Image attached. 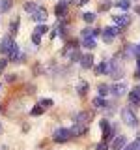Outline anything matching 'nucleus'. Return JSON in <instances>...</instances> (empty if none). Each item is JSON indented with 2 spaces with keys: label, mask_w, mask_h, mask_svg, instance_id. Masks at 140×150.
I'll use <instances>...</instances> for the list:
<instances>
[{
  "label": "nucleus",
  "mask_w": 140,
  "mask_h": 150,
  "mask_svg": "<svg viewBox=\"0 0 140 150\" xmlns=\"http://www.w3.org/2000/svg\"><path fill=\"white\" fill-rule=\"evenodd\" d=\"M99 98H105V96H108V92H110V86L108 84H99Z\"/></svg>",
  "instance_id": "20"
},
{
  "label": "nucleus",
  "mask_w": 140,
  "mask_h": 150,
  "mask_svg": "<svg viewBox=\"0 0 140 150\" xmlns=\"http://www.w3.org/2000/svg\"><path fill=\"white\" fill-rule=\"evenodd\" d=\"M54 13H56V17H58V19H64V17H65V13H67V6H62V4H56V8H54Z\"/></svg>",
  "instance_id": "15"
},
{
  "label": "nucleus",
  "mask_w": 140,
  "mask_h": 150,
  "mask_svg": "<svg viewBox=\"0 0 140 150\" xmlns=\"http://www.w3.org/2000/svg\"><path fill=\"white\" fill-rule=\"evenodd\" d=\"M136 64H138V68H140V54L136 56Z\"/></svg>",
  "instance_id": "41"
},
{
  "label": "nucleus",
  "mask_w": 140,
  "mask_h": 150,
  "mask_svg": "<svg viewBox=\"0 0 140 150\" xmlns=\"http://www.w3.org/2000/svg\"><path fill=\"white\" fill-rule=\"evenodd\" d=\"M80 66H82V69H90L93 66V56L92 54H84L80 58Z\"/></svg>",
  "instance_id": "12"
},
{
  "label": "nucleus",
  "mask_w": 140,
  "mask_h": 150,
  "mask_svg": "<svg viewBox=\"0 0 140 150\" xmlns=\"http://www.w3.org/2000/svg\"><path fill=\"white\" fill-rule=\"evenodd\" d=\"M138 54H140V43L134 47V56H138Z\"/></svg>",
  "instance_id": "35"
},
{
  "label": "nucleus",
  "mask_w": 140,
  "mask_h": 150,
  "mask_svg": "<svg viewBox=\"0 0 140 150\" xmlns=\"http://www.w3.org/2000/svg\"><path fill=\"white\" fill-rule=\"evenodd\" d=\"M13 43H15V41L11 40V36H6V38H2V41H0V53H2V54H8Z\"/></svg>",
  "instance_id": "5"
},
{
  "label": "nucleus",
  "mask_w": 140,
  "mask_h": 150,
  "mask_svg": "<svg viewBox=\"0 0 140 150\" xmlns=\"http://www.w3.org/2000/svg\"><path fill=\"white\" fill-rule=\"evenodd\" d=\"M32 19H34L36 23H39V25H43L45 19H47V9L39 6V8H37V11L34 13V15H32Z\"/></svg>",
  "instance_id": "7"
},
{
  "label": "nucleus",
  "mask_w": 140,
  "mask_h": 150,
  "mask_svg": "<svg viewBox=\"0 0 140 150\" xmlns=\"http://www.w3.org/2000/svg\"><path fill=\"white\" fill-rule=\"evenodd\" d=\"M121 118H123V122L129 126V128H136L138 126V118H136V115L133 112V109H123L121 111Z\"/></svg>",
  "instance_id": "1"
},
{
  "label": "nucleus",
  "mask_w": 140,
  "mask_h": 150,
  "mask_svg": "<svg viewBox=\"0 0 140 150\" xmlns=\"http://www.w3.org/2000/svg\"><path fill=\"white\" fill-rule=\"evenodd\" d=\"M0 90H2V84H0Z\"/></svg>",
  "instance_id": "45"
},
{
  "label": "nucleus",
  "mask_w": 140,
  "mask_h": 150,
  "mask_svg": "<svg viewBox=\"0 0 140 150\" xmlns=\"http://www.w3.org/2000/svg\"><path fill=\"white\" fill-rule=\"evenodd\" d=\"M125 90H127V86H125V83H116L114 86L110 88V92L114 94L116 98H120V96H123L125 94Z\"/></svg>",
  "instance_id": "9"
},
{
  "label": "nucleus",
  "mask_w": 140,
  "mask_h": 150,
  "mask_svg": "<svg viewBox=\"0 0 140 150\" xmlns=\"http://www.w3.org/2000/svg\"><path fill=\"white\" fill-rule=\"evenodd\" d=\"M123 150H140V144L136 143V141H134V143H129L127 146H125Z\"/></svg>",
  "instance_id": "28"
},
{
  "label": "nucleus",
  "mask_w": 140,
  "mask_h": 150,
  "mask_svg": "<svg viewBox=\"0 0 140 150\" xmlns=\"http://www.w3.org/2000/svg\"><path fill=\"white\" fill-rule=\"evenodd\" d=\"M114 23L118 28H125L131 25V15L129 13H120V15H114Z\"/></svg>",
  "instance_id": "4"
},
{
  "label": "nucleus",
  "mask_w": 140,
  "mask_h": 150,
  "mask_svg": "<svg viewBox=\"0 0 140 150\" xmlns=\"http://www.w3.org/2000/svg\"><path fill=\"white\" fill-rule=\"evenodd\" d=\"M82 47L93 49V47H95V38H82Z\"/></svg>",
  "instance_id": "16"
},
{
  "label": "nucleus",
  "mask_w": 140,
  "mask_h": 150,
  "mask_svg": "<svg viewBox=\"0 0 140 150\" xmlns=\"http://www.w3.org/2000/svg\"><path fill=\"white\" fill-rule=\"evenodd\" d=\"M112 6V2H110V0H105V2H103V9H108Z\"/></svg>",
  "instance_id": "33"
},
{
  "label": "nucleus",
  "mask_w": 140,
  "mask_h": 150,
  "mask_svg": "<svg viewBox=\"0 0 140 150\" xmlns=\"http://www.w3.org/2000/svg\"><path fill=\"white\" fill-rule=\"evenodd\" d=\"M39 105L43 107V109H49V107H52V100H49V98H47V100H41Z\"/></svg>",
  "instance_id": "27"
},
{
  "label": "nucleus",
  "mask_w": 140,
  "mask_h": 150,
  "mask_svg": "<svg viewBox=\"0 0 140 150\" xmlns=\"http://www.w3.org/2000/svg\"><path fill=\"white\" fill-rule=\"evenodd\" d=\"M134 94H138V96H140V84H138V86H134V90H133Z\"/></svg>",
  "instance_id": "38"
},
{
  "label": "nucleus",
  "mask_w": 140,
  "mask_h": 150,
  "mask_svg": "<svg viewBox=\"0 0 140 150\" xmlns=\"http://www.w3.org/2000/svg\"><path fill=\"white\" fill-rule=\"evenodd\" d=\"M97 75H108L110 73V60H103V62L95 68Z\"/></svg>",
  "instance_id": "6"
},
{
  "label": "nucleus",
  "mask_w": 140,
  "mask_h": 150,
  "mask_svg": "<svg viewBox=\"0 0 140 150\" xmlns=\"http://www.w3.org/2000/svg\"><path fill=\"white\" fill-rule=\"evenodd\" d=\"M136 11H138V13H140V8H136Z\"/></svg>",
  "instance_id": "44"
},
{
  "label": "nucleus",
  "mask_w": 140,
  "mask_h": 150,
  "mask_svg": "<svg viewBox=\"0 0 140 150\" xmlns=\"http://www.w3.org/2000/svg\"><path fill=\"white\" fill-rule=\"evenodd\" d=\"M116 6H118L120 9H123V11H127V9L131 8V0H116Z\"/></svg>",
  "instance_id": "18"
},
{
  "label": "nucleus",
  "mask_w": 140,
  "mask_h": 150,
  "mask_svg": "<svg viewBox=\"0 0 140 150\" xmlns=\"http://www.w3.org/2000/svg\"><path fill=\"white\" fill-rule=\"evenodd\" d=\"M86 131H88V128H86L84 124H75L73 128H71V133H73V135H84Z\"/></svg>",
  "instance_id": "14"
},
{
  "label": "nucleus",
  "mask_w": 140,
  "mask_h": 150,
  "mask_svg": "<svg viewBox=\"0 0 140 150\" xmlns=\"http://www.w3.org/2000/svg\"><path fill=\"white\" fill-rule=\"evenodd\" d=\"M32 43H34V45H39L41 43V36L34 32V34H32Z\"/></svg>",
  "instance_id": "29"
},
{
  "label": "nucleus",
  "mask_w": 140,
  "mask_h": 150,
  "mask_svg": "<svg viewBox=\"0 0 140 150\" xmlns=\"http://www.w3.org/2000/svg\"><path fill=\"white\" fill-rule=\"evenodd\" d=\"M6 64H8V60H0V71L6 68Z\"/></svg>",
  "instance_id": "34"
},
{
  "label": "nucleus",
  "mask_w": 140,
  "mask_h": 150,
  "mask_svg": "<svg viewBox=\"0 0 140 150\" xmlns=\"http://www.w3.org/2000/svg\"><path fill=\"white\" fill-rule=\"evenodd\" d=\"M69 2H71V0H60V4H62V6H67Z\"/></svg>",
  "instance_id": "37"
},
{
  "label": "nucleus",
  "mask_w": 140,
  "mask_h": 150,
  "mask_svg": "<svg viewBox=\"0 0 140 150\" xmlns=\"http://www.w3.org/2000/svg\"><path fill=\"white\" fill-rule=\"evenodd\" d=\"M43 111H45V109H43V107H41V105H36L34 109L30 111V115H32V116H39V115H41V112H43Z\"/></svg>",
  "instance_id": "24"
},
{
  "label": "nucleus",
  "mask_w": 140,
  "mask_h": 150,
  "mask_svg": "<svg viewBox=\"0 0 140 150\" xmlns=\"http://www.w3.org/2000/svg\"><path fill=\"white\" fill-rule=\"evenodd\" d=\"M88 88H90V84H88V83H80V86H78V94L84 96V94L88 92Z\"/></svg>",
  "instance_id": "26"
},
{
  "label": "nucleus",
  "mask_w": 140,
  "mask_h": 150,
  "mask_svg": "<svg viewBox=\"0 0 140 150\" xmlns=\"http://www.w3.org/2000/svg\"><path fill=\"white\" fill-rule=\"evenodd\" d=\"M47 30H49V26L47 25H37V28H36V34H47Z\"/></svg>",
  "instance_id": "25"
},
{
  "label": "nucleus",
  "mask_w": 140,
  "mask_h": 150,
  "mask_svg": "<svg viewBox=\"0 0 140 150\" xmlns=\"http://www.w3.org/2000/svg\"><path fill=\"white\" fill-rule=\"evenodd\" d=\"M11 8V0H0V11H8Z\"/></svg>",
  "instance_id": "23"
},
{
  "label": "nucleus",
  "mask_w": 140,
  "mask_h": 150,
  "mask_svg": "<svg viewBox=\"0 0 140 150\" xmlns=\"http://www.w3.org/2000/svg\"><path fill=\"white\" fill-rule=\"evenodd\" d=\"M82 19H84L86 23H93V21H95V13L86 11V13H82Z\"/></svg>",
  "instance_id": "22"
},
{
  "label": "nucleus",
  "mask_w": 140,
  "mask_h": 150,
  "mask_svg": "<svg viewBox=\"0 0 140 150\" xmlns=\"http://www.w3.org/2000/svg\"><path fill=\"white\" fill-rule=\"evenodd\" d=\"M17 28H19V19H15V21L11 23V32H17Z\"/></svg>",
  "instance_id": "31"
},
{
  "label": "nucleus",
  "mask_w": 140,
  "mask_h": 150,
  "mask_svg": "<svg viewBox=\"0 0 140 150\" xmlns=\"http://www.w3.org/2000/svg\"><path fill=\"white\" fill-rule=\"evenodd\" d=\"M136 143H138V144H140V133H138V137H136Z\"/></svg>",
  "instance_id": "42"
},
{
  "label": "nucleus",
  "mask_w": 140,
  "mask_h": 150,
  "mask_svg": "<svg viewBox=\"0 0 140 150\" xmlns=\"http://www.w3.org/2000/svg\"><path fill=\"white\" fill-rule=\"evenodd\" d=\"M134 77H136V79H140V68H138V71L134 73Z\"/></svg>",
  "instance_id": "40"
},
{
  "label": "nucleus",
  "mask_w": 140,
  "mask_h": 150,
  "mask_svg": "<svg viewBox=\"0 0 140 150\" xmlns=\"http://www.w3.org/2000/svg\"><path fill=\"white\" fill-rule=\"evenodd\" d=\"M80 58H82V54L78 53V51H75V53L71 54V60H73V62H80Z\"/></svg>",
  "instance_id": "30"
},
{
  "label": "nucleus",
  "mask_w": 140,
  "mask_h": 150,
  "mask_svg": "<svg viewBox=\"0 0 140 150\" xmlns=\"http://www.w3.org/2000/svg\"><path fill=\"white\" fill-rule=\"evenodd\" d=\"M120 32H121V30H120L118 26H106L105 30H103V34H105V36H108V38H112V40H114V38L118 36Z\"/></svg>",
  "instance_id": "13"
},
{
  "label": "nucleus",
  "mask_w": 140,
  "mask_h": 150,
  "mask_svg": "<svg viewBox=\"0 0 140 150\" xmlns=\"http://www.w3.org/2000/svg\"><path fill=\"white\" fill-rule=\"evenodd\" d=\"M9 60H13V62H21V51H19V45L13 43L11 49H9Z\"/></svg>",
  "instance_id": "8"
},
{
  "label": "nucleus",
  "mask_w": 140,
  "mask_h": 150,
  "mask_svg": "<svg viewBox=\"0 0 140 150\" xmlns=\"http://www.w3.org/2000/svg\"><path fill=\"white\" fill-rule=\"evenodd\" d=\"M71 129H67V128H58L52 133V139L56 141V143H64V141H67L69 137H71Z\"/></svg>",
  "instance_id": "2"
},
{
  "label": "nucleus",
  "mask_w": 140,
  "mask_h": 150,
  "mask_svg": "<svg viewBox=\"0 0 140 150\" xmlns=\"http://www.w3.org/2000/svg\"><path fill=\"white\" fill-rule=\"evenodd\" d=\"M92 116H90V112H86V111H82V112H78L77 116H75V124H84L86 126L88 124V120H90Z\"/></svg>",
  "instance_id": "11"
},
{
  "label": "nucleus",
  "mask_w": 140,
  "mask_h": 150,
  "mask_svg": "<svg viewBox=\"0 0 140 150\" xmlns=\"http://www.w3.org/2000/svg\"><path fill=\"white\" fill-rule=\"evenodd\" d=\"M129 101H131V105L136 107V105H140V96H138V94H134V92H131L129 94Z\"/></svg>",
  "instance_id": "21"
},
{
  "label": "nucleus",
  "mask_w": 140,
  "mask_h": 150,
  "mask_svg": "<svg viewBox=\"0 0 140 150\" xmlns=\"http://www.w3.org/2000/svg\"><path fill=\"white\" fill-rule=\"evenodd\" d=\"M106 148H108V144H106L105 141H103V143H99V144H97V150H106Z\"/></svg>",
  "instance_id": "32"
},
{
  "label": "nucleus",
  "mask_w": 140,
  "mask_h": 150,
  "mask_svg": "<svg viewBox=\"0 0 140 150\" xmlns=\"http://www.w3.org/2000/svg\"><path fill=\"white\" fill-rule=\"evenodd\" d=\"M110 77H114V79H121V77H123V68H121V66H120V62H118V60H110Z\"/></svg>",
  "instance_id": "3"
},
{
  "label": "nucleus",
  "mask_w": 140,
  "mask_h": 150,
  "mask_svg": "<svg viewBox=\"0 0 140 150\" xmlns=\"http://www.w3.org/2000/svg\"><path fill=\"white\" fill-rule=\"evenodd\" d=\"M127 146V139L123 137V135H118V137L114 139V143H112V148L114 150H123Z\"/></svg>",
  "instance_id": "10"
},
{
  "label": "nucleus",
  "mask_w": 140,
  "mask_h": 150,
  "mask_svg": "<svg viewBox=\"0 0 140 150\" xmlns=\"http://www.w3.org/2000/svg\"><path fill=\"white\" fill-rule=\"evenodd\" d=\"M86 2H88V0H77V4H78V6H84Z\"/></svg>",
  "instance_id": "39"
},
{
  "label": "nucleus",
  "mask_w": 140,
  "mask_h": 150,
  "mask_svg": "<svg viewBox=\"0 0 140 150\" xmlns=\"http://www.w3.org/2000/svg\"><path fill=\"white\" fill-rule=\"evenodd\" d=\"M13 79H15V75H13V73H9V75H8V83H11Z\"/></svg>",
  "instance_id": "36"
},
{
  "label": "nucleus",
  "mask_w": 140,
  "mask_h": 150,
  "mask_svg": "<svg viewBox=\"0 0 140 150\" xmlns=\"http://www.w3.org/2000/svg\"><path fill=\"white\" fill-rule=\"evenodd\" d=\"M108 103H106V100L105 98H95L93 100V107H97V109H103V107H106Z\"/></svg>",
  "instance_id": "19"
},
{
  "label": "nucleus",
  "mask_w": 140,
  "mask_h": 150,
  "mask_svg": "<svg viewBox=\"0 0 140 150\" xmlns=\"http://www.w3.org/2000/svg\"><path fill=\"white\" fill-rule=\"evenodd\" d=\"M0 150H6V148H4V146H0Z\"/></svg>",
  "instance_id": "43"
},
{
  "label": "nucleus",
  "mask_w": 140,
  "mask_h": 150,
  "mask_svg": "<svg viewBox=\"0 0 140 150\" xmlns=\"http://www.w3.org/2000/svg\"><path fill=\"white\" fill-rule=\"evenodd\" d=\"M37 8H39V6H37V4H34V2H26V4H24V11H28L30 15H34V13L37 11Z\"/></svg>",
  "instance_id": "17"
}]
</instances>
